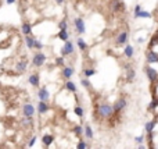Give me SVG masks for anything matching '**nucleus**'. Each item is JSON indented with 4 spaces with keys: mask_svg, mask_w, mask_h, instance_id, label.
<instances>
[{
    "mask_svg": "<svg viewBox=\"0 0 158 149\" xmlns=\"http://www.w3.org/2000/svg\"><path fill=\"white\" fill-rule=\"evenodd\" d=\"M97 116L101 119H111L114 116V109L108 103H101L97 106Z\"/></svg>",
    "mask_w": 158,
    "mask_h": 149,
    "instance_id": "1",
    "label": "nucleus"
},
{
    "mask_svg": "<svg viewBox=\"0 0 158 149\" xmlns=\"http://www.w3.org/2000/svg\"><path fill=\"white\" fill-rule=\"evenodd\" d=\"M46 55H44L42 50H38L35 53V55L32 56V60H31V63H32V65L35 67V68H40L42 65L46 63Z\"/></svg>",
    "mask_w": 158,
    "mask_h": 149,
    "instance_id": "2",
    "label": "nucleus"
},
{
    "mask_svg": "<svg viewBox=\"0 0 158 149\" xmlns=\"http://www.w3.org/2000/svg\"><path fill=\"white\" fill-rule=\"evenodd\" d=\"M144 73H146V75H147L148 81L151 84H157L158 82V71L155 68H153L151 65H146L144 67Z\"/></svg>",
    "mask_w": 158,
    "mask_h": 149,
    "instance_id": "3",
    "label": "nucleus"
},
{
    "mask_svg": "<svg viewBox=\"0 0 158 149\" xmlns=\"http://www.w3.org/2000/svg\"><path fill=\"white\" fill-rule=\"evenodd\" d=\"M74 27H75V31L78 35H83L86 32V25H85V21H83L82 17H75L74 18Z\"/></svg>",
    "mask_w": 158,
    "mask_h": 149,
    "instance_id": "4",
    "label": "nucleus"
},
{
    "mask_svg": "<svg viewBox=\"0 0 158 149\" xmlns=\"http://www.w3.org/2000/svg\"><path fill=\"white\" fill-rule=\"evenodd\" d=\"M128 39H129V32L128 31H121L115 36V45L117 46H125L128 43Z\"/></svg>",
    "mask_w": 158,
    "mask_h": 149,
    "instance_id": "5",
    "label": "nucleus"
},
{
    "mask_svg": "<svg viewBox=\"0 0 158 149\" xmlns=\"http://www.w3.org/2000/svg\"><path fill=\"white\" fill-rule=\"evenodd\" d=\"M35 112H36V109H35V106H33L32 103L26 102V103L22 105V109H21L22 117H33L35 116Z\"/></svg>",
    "mask_w": 158,
    "mask_h": 149,
    "instance_id": "6",
    "label": "nucleus"
},
{
    "mask_svg": "<svg viewBox=\"0 0 158 149\" xmlns=\"http://www.w3.org/2000/svg\"><path fill=\"white\" fill-rule=\"evenodd\" d=\"M74 52H75V46H74V43H72L71 40L64 42V46L61 47V56H64V57L72 56L74 55Z\"/></svg>",
    "mask_w": 158,
    "mask_h": 149,
    "instance_id": "7",
    "label": "nucleus"
},
{
    "mask_svg": "<svg viewBox=\"0 0 158 149\" xmlns=\"http://www.w3.org/2000/svg\"><path fill=\"white\" fill-rule=\"evenodd\" d=\"M111 10L112 13H123L126 10L125 2H122V0H111Z\"/></svg>",
    "mask_w": 158,
    "mask_h": 149,
    "instance_id": "8",
    "label": "nucleus"
},
{
    "mask_svg": "<svg viewBox=\"0 0 158 149\" xmlns=\"http://www.w3.org/2000/svg\"><path fill=\"white\" fill-rule=\"evenodd\" d=\"M126 106H128V102H126L125 98H121L118 99L117 102L112 105V109H114V114H119V113L122 112L123 109H125Z\"/></svg>",
    "mask_w": 158,
    "mask_h": 149,
    "instance_id": "9",
    "label": "nucleus"
},
{
    "mask_svg": "<svg viewBox=\"0 0 158 149\" xmlns=\"http://www.w3.org/2000/svg\"><path fill=\"white\" fill-rule=\"evenodd\" d=\"M50 110V106H49V102H43V100H39L38 105H36V112L39 113L40 116L46 114L47 112Z\"/></svg>",
    "mask_w": 158,
    "mask_h": 149,
    "instance_id": "10",
    "label": "nucleus"
},
{
    "mask_svg": "<svg viewBox=\"0 0 158 149\" xmlns=\"http://www.w3.org/2000/svg\"><path fill=\"white\" fill-rule=\"evenodd\" d=\"M28 82L31 87L33 88H39L40 87V75L38 73H33L28 77Z\"/></svg>",
    "mask_w": 158,
    "mask_h": 149,
    "instance_id": "11",
    "label": "nucleus"
},
{
    "mask_svg": "<svg viewBox=\"0 0 158 149\" xmlns=\"http://www.w3.org/2000/svg\"><path fill=\"white\" fill-rule=\"evenodd\" d=\"M38 98H39V100L49 102V100H50V92H49V89H47L46 87L40 88L39 91H38Z\"/></svg>",
    "mask_w": 158,
    "mask_h": 149,
    "instance_id": "12",
    "label": "nucleus"
},
{
    "mask_svg": "<svg viewBox=\"0 0 158 149\" xmlns=\"http://www.w3.org/2000/svg\"><path fill=\"white\" fill-rule=\"evenodd\" d=\"M146 62L148 63V64H157L158 63V53L154 50H148L147 55H146Z\"/></svg>",
    "mask_w": 158,
    "mask_h": 149,
    "instance_id": "13",
    "label": "nucleus"
},
{
    "mask_svg": "<svg viewBox=\"0 0 158 149\" xmlns=\"http://www.w3.org/2000/svg\"><path fill=\"white\" fill-rule=\"evenodd\" d=\"M74 73H75L74 67H71V65H64V67H62V71H61V75L64 77L65 80H71Z\"/></svg>",
    "mask_w": 158,
    "mask_h": 149,
    "instance_id": "14",
    "label": "nucleus"
},
{
    "mask_svg": "<svg viewBox=\"0 0 158 149\" xmlns=\"http://www.w3.org/2000/svg\"><path fill=\"white\" fill-rule=\"evenodd\" d=\"M153 15H151V13L150 11H147V10H139V11H136V13H133V18L135 20H139V18H151Z\"/></svg>",
    "mask_w": 158,
    "mask_h": 149,
    "instance_id": "15",
    "label": "nucleus"
},
{
    "mask_svg": "<svg viewBox=\"0 0 158 149\" xmlns=\"http://www.w3.org/2000/svg\"><path fill=\"white\" fill-rule=\"evenodd\" d=\"M26 68H28V60H26V59H21V60L15 64L17 73H25Z\"/></svg>",
    "mask_w": 158,
    "mask_h": 149,
    "instance_id": "16",
    "label": "nucleus"
},
{
    "mask_svg": "<svg viewBox=\"0 0 158 149\" xmlns=\"http://www.w3.org/2000/svg\"><path fill=\"white\" fill-rule=\"evenodd\" d=\"M21 32L24 36H26V35H32V24L28 21H24L21 24Z\"/></svg>",
    "mask_w": 158,
    "mask_h": 149,
    "instance_id": "17",
    "label": "nucleus"
},
{
    "mask_svg": "<svg viewBox=\"0 0 158 149\" xmlns=\"http://www.w3.org/2000/svg\"><path fill=\"white\" fill-rule=\"evenodd\" d=\"M123 56L130 60L135 56V47L132 45H125V47H123Z\"/></svg>",
    "mask_w": 158,
    "mask_h": 149,
    "instance_id": "18",
    "label": "nucleus"
},
{
    "mask_svg": "<svg viewBox=\"0 0 158 149\" xmlns=\"http://www.w3.org/2000/svg\"><path fill=\"white\" fill-rule=\"evenodd\" d=\"M35 39L36 36H32V35H26V36H24V40H25V45L26 47H28L29 50H32V49H35Z\"/></svg>",
    "mask_w": 158,
    "mask_h": 149,
    "instance_id": "19",
    "label": "nucleus"
},
{
    "mask_svg": "<svg viewBox=\"0 0 158 149\" xmlns=\"http://www.w3.org/2000/svg\"><path fill=\"white\" fill-rule=\"evenodd\" d=\"M135 77H136V70L133 68V67H130V68L126 70L125 80L128 81V82H133V81H135Z\"/></svg>",
    "mask_w": 158,
    "mask_h": 149,
    "instance_id": "20",
    "label": "nucleus"
},
{
    "mask_svg": "<svg viewBox=\"0 0 158 149\" xmlns=\"http://www.w3.org/2000/svg\"><path fill=\"white\" fill-rule=\"evenodd\" d=\"M57 38L60 40H62V42L69 40V31H68V29H60L58 33H57Z\"/></svg>",
    "mask_w": 158,
    "mask_h": 149,
    "instance_id": "21",
    "label": "nucleus"
},
{
    "mask_svg": "<svg viewBox=\"0 0 158 149\" xmlns=\"http://www.w3.org/2000/svg\"><path fill=\"white\" fill-rule=\"evenodd\" d=\"M54 135H51V134H44L43 137H42V142H43V145L44 146H50L51 144L54 142Z\"/></svg>",
    "mask_w": 158,
    "mask_h": 149,
    "instance_id": "22",
    "label": "nucleus"
},
{
    "mask_svg": "<svg viewBox=\"0 0 158 149\" xmlns=\"http://www.w3.org/2000/svg\"><path fill=\"white\" fill-rule=\"evenodd\" d=\"M157 121H158V119H154V120H151V121H147L146 123V125H144V130H146V132H151V131H154V128H155V125H157Z\"/></svg>",
    "mask_w": 158,
    "mask_h": 149,
    "instance_id": "23",
    "label": "nucleus"
},
{
    "mask_svg": "<svg viewBox=\"0 0 158 149\" xmlns=\"http://www.w3.org/2000/svg\"><path fill=\"white\" fill-rule=\"evenodd\" d=\"M76 45H78V47H79V50L81 52H86L87 50V43L85 42V39L83 38H79L78 36V39H76Z\"/></svg>",
    "mask_w": 158,
    "mask_h": 149,
    "instance_id": "24",
    "label": "nucleus"
},
{
    "mask_svg": "<svg viewBox=\"0 0 158 149\" xmlns=\"http://www.w3.org/2000/svg\"><path fill=\"white\" fill-rule=\"evenodd\" d=\"M65 89H67L68 92H71V94H75L76 92V85L74 84V81H71V80L65 81Z\"/></svg>",
    "mask_w": 158,
    "mask_h": 149,
    "instance_id": "25",
    "label": "nucleus"
},
{
    "mask_svg": "<svg viewBox=\"0 0 158 149\" xmlns=\"http://www.w3.org/2000/svg\"><path fill=\"white\" fill-rule=\"evenodd\" d=\"M157 107H158V96H153V99H151V102H150V105H148V107L147 109L150 110V112H154V110H157Z\"/></svg>",
    "mask_w": 158,
    "mask_h": 149,
    "instance_id": "26",
    "label": "nucleus"
},
{
    "mask_svg": "<svg viewBox=\"0 0 158 149\" xmlns=\"http://www.w3.org/2000/svg\"><path fill=\"white\" fill-rule=\"evenodd\" d=\"M83 134H85V137H86L87 139L93 138V130H92V127H90V124H86V125H85V128H83Z\"/></svg>",
    "mask_w": 158,
    "mask_h": 149,
    "instance_id": "27",
    "label": "nucleus"
},
{
    "mask_svg": "<svg viewBox=\"0 0 158 149\" xmlns=\"http://www.w3.org/2000/svg\"><path fill=\"white\" fill-rule=\"evenodd\" d=\"M97 74V70L93 68V67H90V68H85L83 70V75L86 77V78H90V77H93Z\"/></svg>",
    "mask_w": 158,
    "mask_h": 149,
    "instance_id": "28",
    "label": "nucleus"
},
{
    "mask_svg": "<svg viewBox=\"0 0 158 149\" xmlns=\"http://www.w3.org/2000/svg\"><path fill=\"white\" fill-rule=\"evenodd\" d=\"M72 132L75 134V137H82L83 135V127L82 125H74V128H72Z\"/></svg>",
    "mask_w": 158,
    "mask_h": 149,
    "instance_id": "29",
    "label": "nucleus"
},
{
    "mask_svg": "<svg viewBox=\"0 0 158 149\" xmlns=\"http://www.w3.org/2000/svg\"><path fill=\"white\" fill-rule=\"evenodd\" d=\"M32 123H33V117H22L21 120L22 127H29V125H32Z\"/></svg>",
    "mask_w": 158,
    "mask_h": 149,
    "instance_id": "30",
    "label": "nucleus"
},
{
    "mask_svg": "<svg viewBox=\"0 0 158 149\" xmlns=\"http://www.w3.org/2000/svg\"><path fill=\"white\" fill-rule=\"evenodd\" d=\"M154 45H158V32H155L153 36H151V40H150V43H148V50L150 49H153V46Z\"/></svg>",
    "mask_w": 158,
    "mask_h": 149,
    "instance_id": "31",
    "label": "nucleus"
},
{
    "mask_svg": "<svg viewBox=\"0 0 158 149\" xmlns=\"http://www.w3.org/2000/svg\"><path fill=\"white\" fill-rule=\"evenodd\" d=\"M81 85H82V87L85 88V89H92V84H90V80H89V78H86V77L81 80Z\"/></svg>",
    "mask_w": 158,
    "mask_h": 149,
    "instance_id": "32",
    "label": "nucleus"
},
{
    "mask_svg": "<svg viewBox=\"0 0 158 149\" xmlns=\"http://www.w3.org/2000/svg\"><path fill=\"white\" fill-rule=\"evenodd\" d=\"M74 113H75V116H78L79 119H81V117H83V114H85V110H83L82 106H75Z\"/></svg>",
    "mask_w": 158,
    "mask_h": 149,
    "instance_id": "33",
    "label": "nucleus"
},
{
    "mask_svg": "<svg viewBox=\"0 0 158 149\" xmlns=\"http://www.w3.org/2000/svg\"><path fill=\"white\" fill-rule=\"evenodd\" d=\"M57 27H58L60 29H68V20H67V18H62L61 21L57 24Z\"/></svg>",
    "mask_w": 158,
    "mask_h": 149,
    "instance_id": "34",
    "label": "nucleus"
},
{
    "mask_svg": "<svg viewBox=\"0 0 158 149\" xmlns=\"http://www.w3.org/2000/svg\"><path fill=\"white\" fill-rule=\"evenodd\" d=\"M56 65H57V67H64L65 65V57L64 56H58V57L56 59Z\"/></svg>",
    "mask_w": 158,
    "mask_h": 149,
    "instance_id": "35",
    "label": "nucleus"
},
{
    "mask_svg": "<svg viewBox=\"0 0 158 149\" xmlns=\"http://www.w3.org/2000/svg\"><path fill=\"white\" fill-rule=\"evenodd\" d=\"M76 149H87V144L83 139H79L76 144Z\"/></svg>",
    "mask_w": 158,
    "mask_h": 149,
    "instance_id": "36",
    "label": "nucleus"
},
{
    "mask_svg": "<svg viewBox=\"0 0 158 149\" xmlns=\"http://www.w3.org/2000/svg\"><path fill=\"white\" fill-rule=\"evenodd\" d=\"M33 47H35L36 50H42V49H43V43H42L38 38H36V39H35V46H33Z\"/></svg>",
    "mask_w": 158,
    "mask_h": 149,
    "instance_id": "37",
    "label": "nucleus"
},
{
    "mask_svg": "<svg viewBox=\"0 0 158 149\" xmlns=\"http://www.w3.org/2000/svg\"><path fill=\"white\" fill-rule=\"evenodd\" d=\"M36 141H38V137H36V135H33L32 138L29 139V142H28V146H29V148H32V146L36 144Z\"/></svg>",
    "mask_w": 158,
    "mask_h": 149,
    "instance_id": "38",
    "label": "nucleus"
},
{
    "mask_svg": "<svg viewBox=\"0 0 158 149\" xmlns=\"http://www.w3.org/2000/svg\"><path fill=\"white\" fill-rule=\"evenodd\" d=\"M144 138H146V137H144V135H140V137H136V138H135V141H136L137 144H143Z\"/></svg>",
    "mask_w": 158,
    "mask_h": 149,
    "instance_id": "39",
    "label": "nucleus"
},
{
    "mask_svg": "<svg viewBox=\"0 0 158 149\" xmlns=\"http://www.w3.org/2000/svg\"><path fill=\"white\" fill-rule=\"evenodd\" d=\"M17 0H6V4H8V6H11V4H14Z\"/></svg>",
    "mask_w": 158,
    "mask_h": 149,
    "instance_id": "40",
    "label": "nucleus"
},
{
    "mask_svg": "<svg viewBox=\"0 0 158 149\" xmlns=\"http://www.w3.org/2000/svg\"><path fill=\"white\" fill-rule=\"evenodd\" d=\"M64 2H65V0H56V3H57L58 6H61V4H64Z\"/></svg>",
    "mask_w": 158,
    "mask_h": 149,
    "instance_id": "41",
    "label": "nucleus"
},
{
    "mask_svg": "<svg viewBox=\"0 0 158 149\" xmlns=\"http://www.w3.org/2000/svg\"><path fill=\"white\" fill-rule=\"evenodd\" d=\"M3 73H4V67L0 64V74H3Z\"/></svg>",
    "mask_w": 158,
    "mask_h": 149,
    "instance_id": "42",
    "label": "nucleus"
},
{
    "mask_svg": "<svg viewBox=\"0 0 158 149\" xmlns=\"http://www.w3.org/2000/svg\"><path fill=\"white\" fill-rule=\"evenodd\" d=\"M137 149H146V146H144V145H141V144H140V145H139V148H137Z\"/></svg>",
    "mask_w": 158,
    "mask_h": 149,
    "instance_id": "43",
    "label": "nucleus"
},
{
    "mask_svg": "<svg viewBox=\"0 0 158 149\" xmlns=\"http://www.w3.org/2000/svg\"><path fill=\"white\" fill-rule=\"evenodd\" d=\"M0 87H2V80H0Z\"/></svg>",
    "mask_w": 158,
    "mask_h": 149,
    "instance_id": "44",
    "label": "nucleus"
},
{
    "mask_svg": "<svg viewBox=\"0 0 158 149\" xmlns=\"http://www.w3.org/2000/svg\"><path fill=\"white\" fill-rule=\"evenodd\" d=\"M150 149H154V148H153V146H151V148H150Z\"/></svg>",
    "mask_w": 158,
    "mask_h": 149,
    "instance_id": "45",
    "label": "nucleus"
}]
</instances>
